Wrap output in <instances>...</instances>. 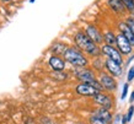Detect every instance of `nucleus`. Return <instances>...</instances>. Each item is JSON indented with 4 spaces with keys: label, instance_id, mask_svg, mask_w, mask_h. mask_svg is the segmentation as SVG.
<instances>
[{
    "label": "nucleus",
    "instance_id": "1",
    "mask_svg": "<svg viewBox=\"0 0 134 124\" xmlns=\"http://www.w3.org/2000/svg\"><path fill=\"white\" fill-rule=\"evenodd\" d=\"M74 42L76 44V48L81 50L82 53H86L91 57H97L100 54V48L97 44H95L89 37L85 35V32L79 31V32L74 36Z\"/></svg>",
    "mask_w": 134,
    "mask_h": 124
},
{
    "label": "nucleus",
    "instance_id": "2",
    "mask_svg": "<svg viewBox=\"0 0 134 124\" xmlns=\"http://www.w3.org/2000/svg\"><path fill=\"white\" fill-rule=\"evenodd\" d=\"M63 58H64L65 63L68 61L75 68H86L89 64L87 58L76 47H66L64 54H63Z\"/></svg>",
    "mask_w": 134,
    "mask_h": 124
},
{
    "label": "nucleus",
    "instance_id": "3",
    "mask_svg": "<svg viewBox=\"0 0 134 124\" xmlns=\"http://www.w3.org/2000/svg\"><path fill=\"white\" fill-rule=\"evenodd\" d=\"M100 52L108 57V59L113 60V61L122 65V63H123L122 54L118 52V49L116 47H112V46H108V44H102V47L100 48Z\"/></svg>",
    "mask_w": 134,
    "mask_h": 124
},
{
    "label": "nucleus",
    "instance_id": "4",
    "mask_svg": "<svg viewBox=\"0 0 134 124\" xmlns=\"http://www.w3.org/2000/svg\"><path fill=\"white\" fill-rule=\"evenodd\" d=\"M98 82L101 84L102 88L108 92H113L117 90V81L114 80L113 76H111L107 72H101L98 77Z\"/></svg>",
    "mask_w": 134,
    "mask_h": 124
},
{
    "label": "nucleus",
    "instance_id": "5",
    "mask_svg": "<svg viewBox=\"0 0 134 124\" xmlns=\"http://www.w3.org/2000/svg\"><path fill=\"white\" fill-rule=\"evenodd\" d=\"M116 47H117L118 52L121 53L122 55L130 54L132 50H133V46L130 44V42L123 36L122 33H119V35L116 36Z\"/></svg>",
    "mask_w": 134,
    "mask_h": 124
},
{
    "label": "nucleus",
    "instance_id": "6",
    "mask_svg": "<svg viewBox=\"0 0 134 124\" xmlns=\"http://www.w3.org/2000/svg\"><path fill=\"white\" fill-rule=\"evenodd\" d=\"M75 76L80 82H86V84H90L92 81L97 80L95 72L87 68H76L75 69Z\"/></svg>",
    "mask_w": 134,
    "mask_h": 124
},
{
    "label": "nucleus",
    "instance_id": "7",
    "mask_svg": "<svg viewBox=\"0 0 134 124\" xmlns=\"http://www.w3.org/2000/svg\"><path fill=\"white\" fill-rule=\"evenodd\" d=\"M75 91H76L77 95L84 96V97H92V96H95L97 92H100L93 87V86H91L90 84H86V82H80L79 85H76Z\"/></svg>",
    "mask_w": 134,
    "mask_h": 124
},
{
    "label": "nucleus",
    "instance_id": "8",
    "mask_svg": "<svg viewBox=\"0 0 134 124\" xmlns=\"http://www.w3.org/2000/svg\"><path fill=\"white\" fill-rule=\"evenodd\" d=\"M105 68H106V70H107V72H108L111 76H113V77L121 76L123 72L122 65L116 63V61H113V60L108 59V58L105 60Z\"/></svg>",
    "mask_w": 134,
    "mask_h": 124
},
{
    "label": "nucleus",
    "instance_id": "9",
    "mask_svg": "<svg viewBox=\"0 0 134 124\" xmlns=\"http://www.w3.org/2000/svg\"><path fill=\"white\" fill-rule=\"evenodd\" d=\"M92 100H93V102H95V103L100 104L101 107L106 108V109H108V111L112 108V104H113L112 98H111L108 95L103 93V92H97L95 96H92Z\"/></svg>",
    "mask_w": 134,
    "mask_h": 124
},
{
    "label": "nucleus",
    "instance_id": "10",
    "mask_svg": "<svg viewBox=\"0 0 134 124\" xmlns=\"http://www.w3.org/2000/svg\"><path fill=\"white\" fill-rule=\"evenodd\" d=\"M85 35L89 37L95 44H97V46L103 43V36L101 35V32L98 31L97 28L95 27V26H92V25H90V26H87V27L85 28Z\"/></svg>",
    "mask_w": 134,
    "mask_h": 124
},
{
    "label": "nucleus",
    "instance_id": "11",
    "mask_svg": "<svg viewBox=\"0 0 134 124\" xmlns=\"http://www.w3.org/2000/svg\"><path fill=\"white\" fill-rule=\"evenodd\" d=\"M48 64L53 71H64L65 70V60L58 55L49 57Z\"/></svg>",
    "mask_w": 134,
    "mask_h": 124
},
{
    "label": "nucleus",
    "instance_id": "12",
    "mask_svg": "<svg viewBox=\"0 0 134 124\" xmlns=\"http://www.w3.org/2000/svg\"><path fill=\"white\" fill-rule=\"evenodd\" d=\"M93 116L97 117V118H100V119H102L107 124L112 120V114L110 113V111H108V109H106V108H103V107L97 108V109L93 112Z\"/></svg>",
    "mask_w": 134,
    "mask_h": 124
},
{
    "label": "nucleus",
    "instance_id": "13",
    "mask_svg": "<svg viewBox=\"0 0 134 124\" xmlns=\"http://www.w3.org/2000/svg\"><path fill=\"white\" fill-rule=\"evenodd\" d=\"M118 27H119V31H121V33H122L123 36L126 37L127 40L129 41L132 46H134V33L130 31V28L128 27V26H127L124 22H119Z\"/></svg>",
    "mask_w": 134,
    "mask_h": 124
},
{
    "label": "nucleus",
    "instance_id": "14",
    "mask_svg": "<svg viewBox=\"0 0 134 124\" xmlns=\"http://www.w3.org/2000/svg\"><path fill=\"white\" fill-rule=\"evenodd\" d=\"M108 5L117 14H124L126 12V8H124V5L122 4L121 0H108Z\"/></svg>",
    "mask_w": 134,
    "mask_h": 124
},
{
    "label": "nucleus",
    "instance_id": "15",
    "mask_svg": "<svg viewBox=\"0 0 134 124\" xmlns=\"http://www.w3.org/2000/svg\"><path fill=\"white\" fill-rule=\"evenodd\" d=\"M65 49H66V46H65L64 43H62V42H55V43L52 46L51 50H52L53 55L60 57V55H63V54H64Z\"/></svg>",
    "mask_w": 134,
    "mask_h": 124
},
{
    "label": "nucleus",
    "instance_id": "16",
    "mask_svg": "<svg viewBox=\"0 0 134 124\" xmlns=\"http://www.w3.org/2000/svg\"><path fill=\"white\" fill-rule=\"evenodd\" d=\"M103 41L106 42L105 44H108V46L114 47V46H116V35H114L113 32L108 31V32H106L105 35H103Z\"/></svg>",
    "mask_w": 134,
    "mask_h": 124
},
{
    "label": "nucleus",
    "instance_id": "17",
    "mask_svg": "<svg viewBox=\"0 0 134 124\" xmlns=\"http://www.w3.org/2000/svg\"><path fill=\"white\" fill-rule=\"evenodd\" d=\"M51 76L57 81H65L66 79H68V74L64 72V71H53Z\"/></svg>",
    "mask_w": 134,
    "mask_h": 124
},
{
    "label": "nucleus",
    "instance_id": "18",
    "mask_svg": "<svg viewBox=\"0 0 134 124\" xmlns=\"http://www.w3.org/2000/svg\"><path fill=\"white\" fill-rule=\"evenodd\" d=\"M121 1L124 5L126 10H128L129 12H134V0H121Z\"/></svg>",
    "mask_w": 134,
    "mask_h": 124
},
{
    "label": "nucleus",
    "instance_id": "19",
    "mask_svg": "<svg viewBox=\"0 0 134 124\" xmlns=\"http://www.w3.org/2000/svg\"><path fill=\"white\" fill-rule=\"evenodd\" d=\"M124 24H126L127 26L130 28V31L134 33V17H133V16H128Z\"/></svg>",
    "mask_w": 134,
    "mask_h": 124
},
{
    "label": "nucleus",
    "instance_id": "20",
    "mask_svg": "<svg viewBox=\"0 0 134 124\" xmlns=\"http://www.w3.org/2000/svg\"><path fill=\"white\" fill-rule=\"evenodd\" d=\"M89 122H90V124H107L106 122H103V120L100 119V118H97V117H95L93 114L90 117Z\"/></svg>",
    "mask_w": 134,
    "mask_h": 124
},
{
    "label": "nucleus",
    "instance_id": "21",
    "mask_svg": "<svg viewBox=\"0 0 134 124\" xmlns=\"http://www.w3.org/2000/svg\"><path fill=\"white\" fill-rule=\"evenodd\" d=\"M133 113H134V107H133V106H130V107H129V109H128V112H127V114H126L127 123L132 120V116H133Z\"/></svg>",
    "mask_w": 134,
    "mask_h": 124
},
{
    "label": "nucleus",
    "instance_id": "22",
    "mask_svg": "<svg viewBox=\"0 0 134 124\" xmlns=\"http://www.w3.org/2000/svg\"><path fill=\"white\" fill-rule=\"evenodd\" d=\"M127 80H128V81L134 80V66H133V68H130V70L128 71V76H127Z\"/></svg>",
    "mask_w": 134,
    "mask_h": 124
},
{
    "label": "nucleus",
    "instance_id": "23",
    "mask_svg": "<svg viewBox=\"0 0 134 124\" xmlns=\"http://www.w3.org/2000/svg\"><path fill=\"white\" fill-rule=\"evenodd\" d=\"M128 84H124V86H123V91H122V100H124L127 97V93H128Z\"/></svg>",
    "mask_w": 134,
    "mask_h": 124
},
{
    "label": "nucleus",
    "instance_id": "24",
    "mask_svg": "<svg viewBox=\"0 0 134 124\" xmlns=\"http://www.w3.org/2000/svg\"><path fill=\"white\" fill-rule=\"evenodd\" d=\"M122 124H127V118H126V116H123V118H122Z\"/></svg>",
    "mask_w": 134,
    "mask_h": 124
},
{
    "label": "nucleus",
    "instance_id": "25",
    "mask_svg": "<svg viewBox=\"0 0 134 124\" xmlns=\"http://www.w3.org/2000/svg\"><path fill=\"white\" fill-rule=\"evenodd\" d=\"M133 101H134V90L132 92V95H130V102H133Z\"/></svg>",
    "mask_w": 134,
    "mask_h": 124
},
{
    "label": "nucleus",
    "instance_id": "26",
    "mask_svg": "<svg viewBox=\"0 0 134 124\" xmlns=\"http://www.w3.org/2000/svg\"><path fill=\"white\" fill-rule=\"evenodd\" d=\"M0 1H3V3H10L11 0H0Z\"/></svg>",
    "mask_w": 134,
    "mask_h": 124
},
{
    "label": "nucleus",
    "instance_id": "27",
    "mask_svg": "<svg viewBox=\"0 0 134 124\" xmlns=\"http://www.w3.org/2000/svg\"><path fill=\"white\" fill-rule=\"evenodd\" d=\"M30 1H31V3H33V1H35V0H30Z\"/></svg>",
    "mask_w": 134,
    "mask_h": 124
}]
</instances>
